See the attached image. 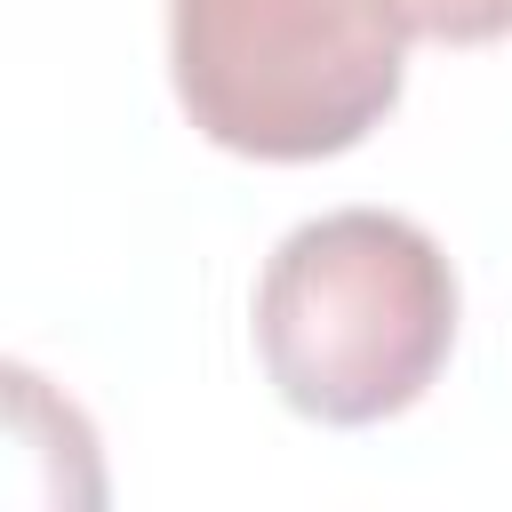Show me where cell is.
I'll use <instances>...</instances> for the list:
<instances>
[{
	"label": "cell",
	"mask_w": 512,
	"mask_h": 512,
	"mask_svg": "<svg viewBox=\"0 0 512 512\" xmlns=\"http://www.w3.org/2000/svg\"><path fill=\"white\" fill-rule=\"evenodd\" d=\"M456 352V272L392 208L296 224L256 280V360L312 424H384L416 408Z\"/></svg>",
	"instance_id": "6da1fadb"
},
{
	"label": "cell",
	"mask_w": 512,
	"mask_h": 512,
	"mask_svg": "<svg viewBox=\"0 0 512 512\" xmlns=\"http://www.w3.org/2000/svg\"><path fill=\"white\" fill-rule=\"evenodd\" d=\"M168 80L216 152L304 168L384 128L408 24L392 0H168Z\"/></svg>",
	"instance_id": "7a4b0ae2"
},
{
	"label": "cell",
	"mask_w": 512,
	"mask_h": 512,
	"mask_svg": "<svg viewBox=\"0 0 512 512\" xmlns=\"http://www.w3.org/2000/svg\"><path fill=\"white\" fill-rule=\"evenodd\" d=\"M392 16L408 24V40L440 48H488L512 32V0H392Z\"/></svg>",
	"instance_id": "3957f363"
}]
</instances>
